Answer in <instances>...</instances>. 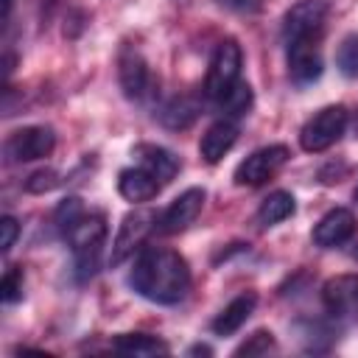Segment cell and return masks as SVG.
Segmentation results:
<instances>
[{"label":"cell","mask_w":358,"mask_h":358,"mask_svg":"<svg viewBox=\"0 0 358 358\" xmlns=\"http://www.w3.org/2000/svg\"><path fill=\"white\" fill-rule=\"evenodd\" d=\"M129 282L140 296L151 302L176 305L190 288V268L173 249H145L137 257Z\"/></svg>","instance_id":"cell-1"},{"label":"cell","mask_w":358,"mask_h":358,"mask_svg":"<svg viewBox=\"0 0 358 358\" xmlns=\"http://www.w3.org/2000/svg\"><path fill=\"white\" fill-rule=\"evenodd\" d=\"M241 64H243V56H241V45L235 39H224L215 53H213V62H210V73H207V84H204V92L210 101H224L232 87L241 81Z\"/></svg>","instance_id":"cell-2"},{"label":"cell","mask_w":358,"mask_h":358,"mask_svg":"<svg viewBox=\"0 0 358 358\" xmlns=\"http://www.w3.org/2000/svg\"><path fill=\"white\" fill-rule=\"evenodd\" d=\"M347 109L341 103H333V106H324L319 109L299 131V145L310 154H319V151H327L347 129Z\"/></svg>","instance_id":"cell-3"},{"label":"cell","mask_w":358,"mask_h":358,"mask_svg":"<svg viewBox=\"0 0 358 358\" xmlns=\"http://www.w3.org/2000/svg\"><path fill=\"white\" fill-rule=\"evenodd\" d=\"M291 151L285 145H266V148H257L252 151L238 168H235V182L238 185H249V187H257L263 185L268 176H274L285 162H288Z\"/></svg>","instance_id":"cell-4"},{"label":"cell","mask_w":358,"mask_h":358,"mask_svg":"<svg viewBox=\"0 0 358 358\" xmlns=\"http://www.w3.org/2000/svg\"><path fill=\"white\" fill-rule=\"evenodd\" d=\"M53 145H56V134L50 126H25L8 137L6 154L14 162H34V159L48 157Z\"/></svg>","instance_id":"cell-5"},{"label":"cell","mask_w":358,"mask_h":358,"mask_svg":"<svg viewBox=\"0 0 358 358\" xmlns=\"http://www.w3.org/2000/svg\"><path fill=\"white\" fill-rule=\"evenodd\" d=\"M154 221H157V218H154V213H148V210H134V213H129V215L123 218V224H120L115 241H112L109 263H112V266H120L134 249H140L143 241L148 238Z\"/></svg>","instance_id":"cell-6"},{"label":"cell","mask_w":358,"mask_h":358,"mask_svg":"<svg viewBox=\"0 0 358 358\" xmlns=\"http://www.w3.org/2000/svg\"><path fill=\"white\" fill-rule=\"evenodd\" d=\"M327 14V0H302L296 6L288 8L285 20H282V36L285 42H296V39H310Z\"/></svg>","instance_id":"cell-7"},{"label":"cell","mask_w":358,"mask_h":358,"mask_svg":"<svg viewBox=\"0 0 358 358\" xmlns=\"http://www.w3.org/2000/svg\"><path fill=\"white\" fill-rule=\"evenodd\" d=\"M322 302L333 316H358V274H336L322 285Z\"/></svg>","instance_id":"cell-8"},{"label":"cell","mask_w":358,"mask_h":358,"mask_svg":"<svg viewBox=\"0 0 358 358\" xmlns=\"http://www.w3.org/2000/svg\"><path fill=\"white\" fill-rule=\"evenodd\" d=\"M201 207H204V190H201V187H187V190L179 193V196L168 204V210L159 215V229L168 232V235L187 229V227L199 218Z\"/></svg>","instance_id":"cell-9"},{"label":"cell","mask_w":358,"mask_h":358,"mask_svg":"<svg viewBox=\"0 0 358 358\" xmlns=\"http://www.w3.org/2000/svg\"><path fill=\"white\" fill-rule=\"evenodd\" d=\"M355 235V215L347 207H336L330 213H324L319 218V224L313 227V243L322 249H333L347 243Z\"/></svg>","instance_id":"cell-10"},{"label":"cell","mask_w":358,"mask_h":358,"mask_svg":"<svg viewBox=\"0 0 358 358\" xmlns=\"http://www.w3.org/2000/svg\"><path fill=\"white\" fill-rule=\"evenodd\" d=\"M117 78H120V90H123L126 98L140 101V98L148 95L151 73H148L145 59H143L137 50H123V53H120V62H117Z\"/></svg>","instance_id":"cell-11"},{"label":"cell","mask_w":358,"mask_h":358,"mask_svg":"<svg viewBox=\"0 0 358 358\" xmlns=\"http://www.w3.org/2000/svg\"><path fill=\"white\" fill-rule=\"evenodd\" d=\"M288 73L296 84H310L322 76V56L310 39L288 42Z\"/></svg>","instance_id":"cell-12"},{"label":"cell","mask_w":358,"mask_h":358,"mask_svg":"<svg viewBox=\"0 0 358 358\" xmlns=\"http://www.w3.org/2000/svg\"><path fill=\"white\" fill-rule=\"evenodd\" d=\"M238 140V126L232 120H215L199 140V154L204 162L215 165Z\"/></svg>","instance_id":"cell-13"},{"label":"cell","mask_w":358,"mask_h":358,"mask_svg":"<svg viewBox=\"0 0 358 358\" xmlns=\"http://www.w3.org/2000/svg\"><path fill=\"white\" fill-rule=\"evenodd\" d=\"M67 243L73 246V252H92V249H101L103 246V238H106V221L103 215H81L67 232H64Z\"/></svg>","instance_id":"cell-14"},{"label":"cell","mask_w":358,"mask_h":358,"mask_svg":"<svg viewBox=\"0 0 358 358\" xmlns=\"http://www.w3.org/2000/svg\"><path fill=\"white\" fill-rule=\"evenodd\" d=\"M255 305H257V294H255V291H246V294L235 296V299L213 319V324H210L213 333H215V336H232L235 330H241V327L246 324V319L252 316Z\"/></svg>","instance_id":"cell-15"},{"label":"cell","mask_w":358,"mask_h":358,"mask_svg":"<svg viewBox=\"0 0 358 358\" xmlns=\"http://www.w3.org/2000/svg\"><path fill=\"white\" fill-rule=\"evenodd\" d=\"M117 190H120V196H123L126 201L140 204V201H148V199L157 196L159 182H157L145 168H126V171H120V176H117Z\"/></svg>","instance_id":"cell-16"},{"label":"cell","mask_w":358,"mask_h":358,"mask_svg":"<svg viewBox=\"0 0 358 358\" xmlns=\"http://www.w3.org/2000/svg\"><path fill=\"white\" fill-rule=\"evenodd\" d=\"M137 157H140V168H145L159 185L171 182V179L179 173V159H176L168 148H159V145H140V148H137Z\"/></svg>","instance_id":"cell-17"},{"label":"cell","mask_w":358,"mask_h":358,"mask_svg":"<svg viewBox=\"0 0 358 358\" xmlns=\"http://www.w3.org/2000/svg\"><path fill=\"white\" fill-rule=\"evenodd\" d=\"M199 117V103L193 101V98H171L162 109H159V123L165 126V129H173V131H179V129H187L193 120Z\"/></svg>","instance_id":"cell-18"},{"label":"cell","mask_w":358,"mask_h":358,"mask_svg":"<svg viewBox=\"0 0 358 358\" xmlns=\"http://www.w3.org/2000/svg\"><path fill=\"white\" fill-rule=\"evenodd\" d=\"M294 207L296 204H294V196L288 190H274L263 199V204L257 210V221L263 227H274V224L285 221L288 215H294Z\"/></svg>","instance_id":"cell-19"},{"label":"cell","mask_w":358,"mask_h":358,"mask_svg":"<svg viewBox=\"0 0 358 358\" xmlns=\"http://www.w3.org/2000/svg\"><path fill=\"white\" fill-rule=\"evenodd\" d=\"M115 350L123 355H168V344L145 336V333H126L115 338Z\"/></svg>","instance_id":"cell-20"},{"label":"cell","mask_w":358,"mask_h":358,"mask_svg":"<svg viewBox=\"0 0 358 358\" xmlns=\"http://www.w3.org/2000/svg\"><path fill=\"white\" fill-rule=\"evenodd\" d=\"M336 64L347 78H358V34H350L341 39L336 50Z\"/></svg>","instance_id":"cell-21"},{"label":"cell","mask_w":358,"mask_h":358,"mask_svg":"<svg viewBox=\"0 0 358 358\" xmlns=\"http://www.w3.org/2000/svg\"><path fill=\"white\" fill-rule=\"evenodd\" d=\"M271 350H277L274 336H271L268 330H257V333H252V336H249L232 355H235V358H241V355L252 358V355H266V352H271Z\"/></svg>","instance_id":"cell-22"},{"label":"cell","mask_w":358,"mask_h":358,"mask_svg":"<svg viewBox=\"0 0 358 358\" xmlns=\"http://www.w3.org/2000/svg\"><path fill=\"white\" fill-rule=\"evenodd\" d=\"M81 215H84V204H81V199H78V196H67V199H62V201H59V207H56V213H53L56 227H59L62 232H67V229H70Z\"/></svg>","instance_id":"cell-23"},{"label":"cell","mask_w":358,"mask_h":358,"mask_svg":"<svg viewBox=\"0 0 358 358\" xmlns=\"http://www.w3.org/2000/svg\"><path fill=\"white\" fill-rule=\"evenodd\" d=\"M22 285H25V277H22V268H8L3 274V282H0V299L6 305H14L22 299Z\"/></svg>","instance_id":"cell-24"},{"label":"cell","mask_w":358,"mask_h":358,"mask_svg":"<svg viewBox=\"0 0 358 358\" xmlns=\"http://www.w3.org/2000/svg\"><path fill=\"white\" fill-rule=\"evenodd\" d=\"M221 103L227 106V112H229V115H235V117H238V115H243V112L252 106V87H249L246 81H238V84L232 87V92H229Z\"/></svg>","instance_id":"cell-25"},{"label":"cell","mask_w":358,"mask_h":358,"mask_svg":"<svg viewBox=\"0 0 358 358\" xmlns=\"http://www.w3.org/2000/svg\"><path fill=\"white\" fill-rule=\"evenodd\" d=\"M56 185H59V173L50 171V168H42V171H36V173L28 176L25 190H28V193H48V190H53Z\"/></svg>","instance_id":"cell-26"},{"label":"cell","mask_w":358,"mask_h":358,"mask_svg":"<svg viewBox=\"0 0 358 358\" xmlns=\"http://www.w3.org/2000/svg\"><path fill=\"white\" fill-rule=\"evenodd\" d=\"M17 235H20V224H17V218L6 215V218L0 221V252H8V249L14 246V241H17Z\"/></svg>","instance_id":"cell-27"},{"label":"cell","mask_w":358,"mask_h":358,"mask_svg":"<svg viewBox=\"0 0 358 358\" xmlns=\"http://www.w3.org/2000/svg\"><path fill=\"white\" fill-rule=\"evenodd\" d=\"M218 3H224V6H229V8H238V11H243V8H255V6H257V0H218Z\"/></svg>","instance_id":"cell-28"},{"label":"cell","mask_w":358,"mask_h":358,"mask_svg":"<svg viewBox=\"0 0 358 358\" xmlns=\"http://www.w3.org/2000/svg\"><path fill=\"white\" fill-rule=\"evenodd\" d=\"M187 355H213V350H210L207 344H193V347L187 350Z\"/></svg>","instance_id":"cell-29"},{"label":"cell","mask_w":358,"mask_h":358,"mask_svg":"<svg viewBox=\"0 0 358 358\" xmlns=\"http://www.w3.org/2000/svg\"><path fill=\"white\" fill-rule=\"evenodd\" d=\"M11 6H14V0H3V22H8V17H11Z\"/></svg>","instance_id":"cell-30"},{"label":"cell","mask_w":358,"mask_h":358,"mask_svg":"<svg viewBox=\"0 0 358 358\" xmlns=\"http://www.w3.org/2000/svg\"><path fill=\"white\" fill-rule=\"evenodd\" d=\"M352 131H355V137H358V112L352 115Z\"/></svg>","instance_id":"cell-31"},{"label":"cell","mask_w":358,"mask_h":358,"mask_svg":"<svg viewBox=\"0 0 358 358\" xmlns=\"http://www.w3.org/2000/svg\"><path fill=\"white\" fill-rule=\"evenodd\" d=\"M352 196H355V201H358V187H355V193H352Z\"/></svg>","instance_id":"cell-32"}]
</instances>
